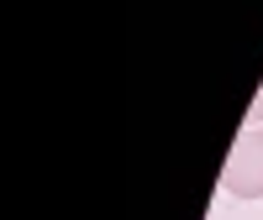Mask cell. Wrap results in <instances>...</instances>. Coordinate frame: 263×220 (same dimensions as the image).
Listing matches in <instances>:
<instances>
[{
	"instance_id": "7a4b0ae2",
	"label": "cell",
	"mask_w": 263,
	"mask_h": 220,
	"mask_svg": "<svg viewBox=\"0 0 263 220\" xmlns=\"http://www.w3.org/2000/svg\"><path fill=\"white\" fill-rule=\"evenodd\" d=\"M258 121H263V90H258V100H253V116H248V126H242V131H258Z\"/></svg>"
},
{
	"instance_id": "6da1fadb",
	"label": "cell",
	"mask_w": 263,
	"mask_h": 220,
	"mask_svg": "<svg viewBox=\"0 0 263 220\" xmlns=\"http://www.w3.org/2000/svg\"><path fill=\"white\" fill-rule=\"evenodd\" d=\"M221 189L237 200H263V131H242L221 168Z\"/></svg>"
}]
</instances>
